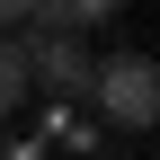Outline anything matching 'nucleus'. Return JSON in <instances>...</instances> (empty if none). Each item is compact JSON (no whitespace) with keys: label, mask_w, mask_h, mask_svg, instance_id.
<instances>
[{"label":"nucleus","mask_w":160,"mask_h":160,"mask_svg":"<svg viewBox=\"0 0 160 160\" xmlns=\"http://www.w3.org/2000/svg\"><path fill=\"white\" fill-rule=\"evenodd\" d=\"M80 98H89V107H107V125L142 133L151 116H160V62H151V53H98Z\"/></svg>","instance_id":"obj_1"},{"label":"nucleus","mask_w":160,"mask_h":160,"mask_svg":"<svg viewBox=\"0 0 160 160\" xmlns=\"http://www.w3.org/2000/svg\"><path fill=\"white\" fill-rule=\"evenodd\" d=\"M0 27H27V0H0Z\"/></svg>","instance_id":"obj_5"},{"label":"nucleus","mask_w":160,"mask_h":160,"mask_svg":"<svg viewBox=\"0 0 160 160\" xmlns=\"http://www.w3.org/2000/svg\"><path fill=\"white\" fill-rule=\"evenodd\" d=\"M27 107V53H18V36H0V116Z\"/></svg>","instance_id":"obj_4"},{"label":"nucleus","mask_w":160,"mask_h":160,"mask_svg":"<svg viewBox=\"0 0 160 160\" xmlns=\"http://www.w3.org/2000/svg\"><path fill=\"white\" fill-rule=\"evenodd\" d=\"M18 53H27V80H45V98L53 107H71L80 89H89V36H71V27H36V36H18Z\"/></svg>","instance_id":"obj_2"},{"label":"nucleus","mask_w":160,"mask_h":160,"mask_svg":"<svg viewBox=\"0 0 160 160\" xmlns=\"http://www.w3.org/2000/svg\"><path fill=\"white\" fill-rule=\"evenodd\" d=\"M116 9H125V0H27V27H71V36H89V27H107Z\"/></svg>","instance_id":"obj_3"}]
</instances>
